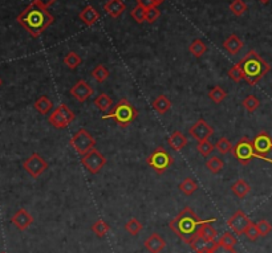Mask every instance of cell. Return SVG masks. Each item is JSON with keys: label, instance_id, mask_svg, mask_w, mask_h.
<instances>
[{"label": "cell", "instance_id": "1", "mask_svg": "<svg viewBox=\"0 0 272 253\" xmlns=\"http://www.w3.org/2000/svg\"><path fill=\"white\" fill-rule=\"evenodd\" d=\"M55 17L48 12V9L31 3L18 16V23L30 33L31 37L37 39L44 31L51 26Z\"/></svg>", "mask_w": 272, "mask_h": 253}, {"label": "cell", "instance_id": "2", "mask_svg": "<svg viewBox=\"0 0 272 253\" xmlns=\"http://www.w3.org/2000/svg\"><path fill=\"white\" fill-rule=\"evenodd\" d=\"M207 220H202L190 207H185L183 210L179 211V214L174 218L169 225L171 231L177 235L182 241L186 244H190L193 239L197 236L199 227Z\"/></svg>", "mask_w": 272, "mask_h": 253}, {"label": "cell", "instance_id": "3", "mask_svg": "<svg viewBox=\"0 0 272 253\" xmlns=\"http://www.w3.org/2000/svg\"><path fill=\"white\" fill-rule=\"evenodd\" d=\"M242 69L244 80L248 85L254 86L270 72V65L256 51H250L238 63Z\"/></svg>", "mask_w": 272, "mask_h": 253}, {"label": "cell", "instance_id": "4", "mask_svg": "<svg viewBox=\"0 0 272 253\" xmlns=\"http://www.w3.org/2000/svg\"><path fill=\"white\" fill-rule=\"evenodd\" d=\"M137 117H138L137 109L128 99L122 98L116 103V106H113L108 114H104L102 120H113L121 127H128Z\"/></svg>", "mask_w": 272, "mask_h": 253}, {"label": "cell", "instance_id": "5", "mask_svg": "<svg viewBox=\"0 0 272 253\" xmlns=\"http://www.w3.org/2000/svg\"><path fill=\"white\" fill-rule=\"evenodd\" d=\"M231 153H233L234 158L243 166H247L254 158L260 159L259 155L255 151L254 143L248 137H243L242 139H239L233 146Z\"/></svg>", "mask_w": 272, "mask_h": 253}, {"label": "cell", "instance_id": "6", "mask_svg": "<svg viewBox=\"0 0 272 253\" xmlns=\"http://www.w3.org/2000/svg\"><path fill=\"white\" fill-rule=\"evenodd\" d=\"M147 166H150L157 174H164L174 163V158L165 150L164 147H157L146 158Z\"/></svg>", "mask_w": 272, "mask_h": 253}, {"label": "cell", "instance_id": "7", "mask_svg": "<svg viewBox=\"0 0 272 253\" xmlns=\"http://www.w3.org/2000/svg\"><path fill=\"white\" fill-rule=\"evenodd\" d=\"M74 118H76V114L65 103H61L53 110L52 114L48 117V122L52 125L55 129H65L68 125L73 122Z\"/></svg>", "mask_w": 272, "mask_h": 253}, {"label": "cell", "instance_id": "8", "mask_svg": "<svg viewBox=\"0 0 272 253\" xmlns=\"http://www.w3.org/2000/svg\"><path fill=\"white\" fill-rule=\"evenodd\" d=\"M70 146L77 151L80 155L88 154L89 151L93 150L96 146V139L92 137L89 131L85 129H80L73 137L70 138Z\"/></svg>", "mask_w": 272, "mask_h": 253}, {"label": "cell", "instance_id": "9", "mask_svg": "<svg viewBox=\"0 0 272 253\" xmlns=\"http://www.w3.org/2000/svg\"><path fill=\"white\" fill-rule=\"evenodd\" d=\"M23 168L26 170L28 175L37 179L48 170V163L41 155L34 153L23 162Z\"/></svg>", "mask_w": 272, "mask_h": 253}, {"label": "cell", "instance_id": "10", "mask_svg": "<svg viewBox=\"0 0 272 253\" xmlns=\"http://www.w3.org/2000/svg\"><path fill=\"white\" fill-rule=\"evenodd\" d=\"M81 163L91 174L96 175V174H99V172L105 167V164H106V158H105V155L101 154L97 149H93V150L89 151L88 154L82 155Z\"/></svg>", "mask_w": 272, "mask_h": 253}, {"label": "cell", "instance_id": "11", "mask_svg": "<svg viewBox=\"0 0 272 253\" xmlns=\"http://www.w3.org/2000/svg\"><path fill=\"white\" fill-rule=\"evenodd\" d=\"M254 147L256 154L259 155V158L262 160H266V162H270L272 163L271 159L267 158V154L272 150V138L268 135L266 131H260L256 137L254 138Z\"/></svg>", "mask_w": 272, "mask_h": 253}, {"label": "cell", "instance_id": "12", "mask_svg": "<svg viewBox=\"0 0 272 253\" xmlns=\"http://www.w3.org/2000/svg\"><path fill=\"white\" fill-rule=\"evenodd\" d=\"M252 223L250 220V218L247 216L242 210H238L235 214L227 220V225L231 231L238 235V236H240V235H244V232L248 227H250V224Z\"/></svg>", "mask_w": 272, "mask_h": 253}, {"label": "cell", "instance_id": "13", "mask_svg": "<svg viewBox=\"0 0 272 253\" xmlns=\"http://www.w3.org/2000/svg\"><path fill=\"white\" fill-rule=\"evenodd\" d=\"M189 133L193 138H194L197 142H203L208 141V138H211V135L214 134V129L211 126L203 120V118H199L197 122H195L193 126L189 130Z\"/></svg>", "mask_w": 272, "mask_h": 253}, {"label": "cell", "instance_id": "14", "mask_svg": "<svg viewBox=\"0 0 272 253\" xmlns=\"http://www.w3.org/2000/svg\"><path fill=\"white\" fill-rule=\"evenodd\" d=\"M70 95H73L74 98L77 99L78 102H85L91 98V95H93V89L92 86L84 80H78L72 88H70Z\"/></svg>", "mask_w": 272, "mask_h": 253}, {"label": "cell", "instance_id": "15", "mask_svg": "<svg viewBox=\"0 0 272 253\" xmlns=\"http://www.w3.org/2000/svg\"><path fill=\"white\" fill-rule=\"evenodd\" d=\"M11 223L18 228L19 231H26L27 228L34 223V218L31 216L28 211L24 210V208H20V210H18L13 214V216L11 218Z\"/></svg>", "mask_w": 272, "mask_h": 253}, {"label": "cell", "instance_id": "16", "mask_svg": "<svg viewBox=\"0 0 272 253\" xmlns=\"http://www.w3.org/2000/svg\"><path fill=\"white\" fill-rule=\"evenodd\" d=\"M166 247V241L158 235V233H151L145 241V248L150 253H160L162 252Z\"/></svg>", "mask_w": 272, "mask_h": 253}, {"label": "cell", "instance_id": "17", "mask_svg": "<svg viewBox=\"0 0 272 253\" xmlns=\"http://www.w3.org/2000/svg\"><path fill=\"white\" fill-rule=\"evenodd\" d=\"M78 19L81 20L85 26L91 27L93 24L99 22L100 19V13L97 12V9L95 7H92V5H87L85 8L82 9L81 12L78 13Z\"/></svg>", "mask_w": 272, "mask_h": 253}, {"label": "cell", "instance_id": "18", "mask_svg": "<svg viewBox=\"0 0 272 253\" xmlns=\"http://www.w3.org/2000/svg\"><path fill=\"white\" fill-rule=\"evenodd\" d=\"M104 9L106 11L109 16L120 17L126 9V5L124 4L122 0H108V3L104 5Z\"/></svg>", "mask_w": 272, "mask_h": 253}, {"label": "cell", "instance_id": "19", "mask_svg": "<svg viewBox=\"0 0 272 253\" xmlns=\"http://www.w3.org/2000/svg\"><path fill=\"white\" fill-rule=\"evenodd\" d=\"M215 219L210 220L208 219L206 223H203L201 227H199L198 232H197V236L202 237V239H204V240H208V241H215L216 236H218V232H216V229L214 227H212L211 221H214Z\"/></svg>", "mask_w": 272, "mask_h": 253}, {"label": "cell", "instance_id": "20", "mask_svg": "<svg viewBox=\"0 0 272 253\" xmlns=\"http://www.w3.org/2000/svg\"><path fill=\"white\" fill-rule=\"evenodd\" d=\"M243 45L244 44H243L242 40L238 37L237 34H230L229 37L225 40V43H223V48L231 55H237L238 52L242 49Z\"/></svg>", "mask_w": 272, "mask_h": 253}, {"label": "cell", "instance_id": "21", "mask_svg": "<svg viewBox=\"0 0 272 253\" xmlns=\"http://www.w3.org/2000/svg\"><path fill=\"white\" fill-rule=\"evenodd\" d=\"M215 245V241H208L204 240L202 237L195 236L193 239V241L190 243V247L194 249L197 253H202V252H211L212 247Z\"/></svg>", "mask_w": 272, "mask_h": 253}, {"label": "cell", "instance_id": "22", "mask_svg": "<svg viewBox=\"0 0 272 253\" xmlns=\"http://www.w3.org/2000/svg\"><path fill=\"white\" fill-rule=\"evenodd\" d=\"M231 191L239 199H244L251 192V186L247 183L246 180L238 179L235 183L231 185Z\"/></svg>", "mask_w": 272, "mask_h": 253}, {"label": "cell", "instance_id": "23", "mask_svg": "<svg viewBox=\"0 0 272 253\" xmlns=\"http://www.w3.org/2000/svg\"><path fill=\"white\" fill-rule=\"evenodd\" d=\"M168 143L169 146L171 147L173 150L179 151L187 145V138H186L181 131H174V133L169 137Z\"/></svg>", "mask_w": 272, "mask_h": 253}, {"label": "cell", "instance_id": "24", "mask_svg": "<svg viewBox=\"0 0 272 253\" xmlns=\"http://www.w3.org/2000/svg\"><path fill=\"white\" fill-rule=\"evenodd\" d=\"M171 107V102L166 98V95H158L154 101H153V109L156 110L158 114H166Z\"/></svg>", "mask_w": 272, "mask_h": 253}, {"label": "cell", "instance_id": "25", "mask_svg": "<svg viewBox=\"0 0 272 253\" xmlns=\"http://www.w3.org/2000/svg\"><path fill=\"white\" fill-rule=\"evenodd\" d=\"M53 103L51 99L48 98L47 95H41L35 103H34V107H35L36 110L41 114V116H45L48 113L52 110Z\"/></svg>", "mask_w": 272, "mask_h": 253}, {"label": "cell", "instance_id": "26", "mask_svg": "<svg viewBox=\"0 0 272 253\" xmlns=\"http://www.w3.org/2000/svg\"><path fill=\"white\" fill-rule=\"evenodd\" d=\"M95 105L97 106V109H99L100 112L106 113L109 109L113 106V101L106 93H101V95L95 99Z\"/></svg>", "mask_w": 272, "mask_h": 253}, {"label": "cell", "instance_id": "27", "mask_svg": "<svg viewBox=\"0 0 272 253\" xmlns=\"http://www.w3.org/2000/svg\"><path fill=\"white\" fill-rule=\"evenodd\" d=\"M206 167H207V170L211 174H219L223 170V167H225V163H223V160L218 155H212L211 158L207 159Z\"/></svg>", "mask_w": 272, "mask_h": 253}, {"label": "cell", "instance_id": "28", "mask_svg": "<svg viewBox=\"0 0 272 253\" xmlns=\"http://www.w3.org/2000/svg\"><path fill=\"white\" fill-rule=\"evenodd\" d=\"M179 190H181L182 193L186 195V196H191L198 190V185H197V182L194 179L186 178L185 180H182V183L179 185Z\"/></svg>", "mask_w": 272, "mask_h": 253}, {"label": "cell", "instance_id": "29", "mask_svg": "<svg viewBox=\"0 0 272 253\" xmlns=\"http://www.w3.org/2000/svg\"><path fill=\"white\" fill-rule=\"evenodd\" d=\"M189 51H190V53L194 57H201V56H203L206 52H207V45L203 43L202 40L195 39L194 41L190 44Z\"/></svg>", "mask_w": 272, "mask_h": 253}, {"label": "cell", "instance_id": "30", "mask_svg": "<svg viewBox=\"0 0 272 253\" xmlns=\"http://www.w3.org/2000/svg\"><path fill=\"white\" fill-rule=\"evenodd\" d=\"M110 76V72H109L108 69L105 68L104 65H97L93 70H92V77L95 78L96 81L100 82V84H102L109 78Z\"/></svg>", "mask_w": 272, "mask_h": 253}, {"label": "cell", "instance_id": "31", "mask_svg": "<svg viewBox=\"0 0 272 253\" xmlns=\"http://www.w3.org/2000/svg\"><path fill=\"white\" fill-rule=\"evenodd\" d=\"M208 98L211 99L212 102L220 103L223 102L227 98V92L225 89H222L220 86H214L210 92H208Z\"/></svg>", "mask_w": 272, "mask_h": 253}, {"label": "cell", "instance_id": "32", "mask_svg": "<svg viewBox=\"0 0 272 253\" xmlns=\"http://www.w3.org/2000/svg\"><path fill=\"white\" fill-rule=\"evenodd\" d=\"M110 231V227H109L108 223H105L104 220H97L93 225H92V232L95 233L97 237H105L108 235V232Z\"/></svg>", "mask_w": 272, "mask_h": 253}, {"label": "cell", "instance_id": "33", "mask_svg": "<svg viewBox=\"0 0 272 253\" xmlns=\"http://www.w3.org/2000/svg\"><path fill=\"white\" fill-rule=\"evenodd\" d=\"M82 63V59L78 56L76 52H69L67 56L64 57V64L68 66L69 69L74 70V69H77Z\"/></svg>", "mask_w": 272, "mask_h": 253}, {"label": "cell", "instance_id": "34", "mask_svg": "<svg viewBox=\"0 0 272 253\" xmlns=\"http://www.w3.org/2000/svg\"><path fill=\"white\" fill-rule=\"evenodd\" d=\"M143 229V225L142 223L139 221L138 219H130L128 223L125 224V231L128 232V233H130L132 236H136V235H138V233H141V231Z\"/></svg>", "mask_w": 272, "mask_h": 253}, {"label": "cell", "instance_id": "35", "mask_svg": "<svg viewBox=\"0 0 272 253\" xmlns=\"http://www.w3.org/2000/svg\"><path fill=\"white\" fill-rule=\"evenodd\" d=\"M247 9H248V7L243 0H234L233 3L230 4V11L235 16H242L246 13Z\"/></svg>", "mask_w": 272, "mask_h": 253}, {"label": "cell", "instance_id": "36", "mask_svg": "<svg viewBox=\"0 0 272 253\" xmlns=\"http://www.w3.org/2000/svg\"><path fill=\"white\" fill-rule=\"evenodd\" d=\"M243 106L246 107V110L248 113H254L256 112L258 109H259L260 106V101L255 95H247L246 98L243 99Z\"/></svg>", "mask_w": 272, "mask_h": 253}, {"label": "cell", "instance_id": "37", "mask_svg": "<svg viewBox=\"0 0 272 253\" xmlns=\"http://www.w3.org/2000/svg\"><path fill=\"white\" fill-rule=\"evenodd\" d=\"M215 149L218 150L219 154L225 155L229 154L230 151L233 150V145H231V142H230L227 138H220L215 143Z\"/></svg>", "mask_w": 272, "mask_h": 253}, {"label": "cell", "instance_id": "38", "mask_svg": "<svg viewBox=\"0 0 272 253\" xmlns=\"http://www.w3.org/2000/svg\"><path fill=\"white\" fill-rule=\"evenodd\" d=\"M197 150L201 155L203 157H208V155L211 154L212 151L215 150V145H212L210 141H203V142H198V145H197Z\"/></svg>", "mask_w": 272, "mask_h": 253}, {"label": "cell", "instance_id": "39", "mask_svg": "<svg viewBox=\"0 0 272 253\" xmlns=\"http://www.w3.org/2000/svg\"><path fill=\"white\" fill-rule=\"evenodd\" d=\"M130 15H132V17H133L137 23L146 22V9L143 8V7H141V5L134 7L133 11L130 12Z\"/></svg>", "mask_w": 272, "mask_h": 253}, {"label": "cell", "instance_id": "40", "mask_svg": "<svg viewBox=\"0 0 272 253\" xmlns=\"http://www.w3.org/2000/svg\"><path fill=\"white\" fill-rule=\"evenodd\" d=\"M229 77L235 82H240L244 80V76H243V72H242V69H240V66H239V64L234 65L233 68L230 69Z\"/></svg>", "mask_w": 272, "mask_h": 253}, {"label": "cell", "instance_id": "41", "mask_svg": "<svg viewBox=\"0 0 272 253\" xmlns=\"http://www.w3.org/2000/svg\"><path fill=\"white\" fill-rule=\"evenodd\" d=\"M256 227H258V231H259V235L260 236H267V235H270L272 231V225L270 223H268L266 219H262L259 220L258 223H256Z\"/></svg>", "mask_w": 272, "mask_h": 253}, {"label": "cell", "instance_id": "42", "mask_svg": "<svg viewBox=\"0 0 272 253\" xmlns=\"http://www.w3.org/2000/svg\"><path fill=\"white\" fill-rule=\"evenodd\" d=\"M237 241H238L237 237L234 236L233 233H230V232H225V233L222 235V237H220L218 243H220V244L227 245V247H231V248H234V247H235V244H237Z\"/></svg>", "mask_w": 272, "mask_h": 253}, {"label": "cell", "instance_id": "43", "mask_svg": "<svg viewBox=\"0 0 272 253\" xmlns=\"http://www.w3.org/2000/svg\"><path fill=\"white\" fill-rule=\"evenodd\" d=\"M244 235H246L248 240L251 241L258 240V237H259L260 235H259V231H258V227H256V223H251L250 227L247 228L246 232H244Z\"/></svg>", "mask_w": 272, "mask_h": 253}, {"label": "cell", "instance_id": "44", "mask_svg": "<svg viewBox=\"0 0 272 253\" xmlns=\"http://www.w3.org/2000/svg\"><path fill=\"white\" fill-rule=\"evenodd\" d=\"M211 253H238L235 248L227 247V245L220 244V243H215V245L212 247Z\"/></svg>", "mask_w": 272, "mask_h": 253}, {"label": "cell", "instance_id": "45", "mask_svg": "<svg viewBox=\"0 0 272 253\" xmlns=\"http://www.w3.org/2000/svg\"><path fill=\"white\" fill-rule=\"evenodd\" d=\"M161 12L158 7H151V8L146 9V22L147 23H154L160 17Z\"/></svg>", "mask_w": 272, "mask_h": 253}, {"label": "cell", "instance_id": "46", "mask_svg": "<svg viewBox=\"0 0 272 253\" xmlns=\"http://www.w3.org/2000/svg\"><path fill=\"white\" fill-rule=\"evenodd\" d=\"M32 3H35V4L40 5V7H43V8L48 9L52 4L56 3V0H34Z\"/></svg>", "mask_w": 272, "mask_h": 253}, {"label": "cell", "instance_id": "47", "mask_svg": "<svg viewBox=\"0 0 272 253\" xmlns=\"http://www.w3.org/2000/svg\"><path fill=\"white\" fill-rule=\"evenodd\" d=\"M138 5L143 7L145 9H149L151 7H157L154 0H138Z\"/></svg>", "mask_w": 272, "mask_h": 253}, {"label": "cell", "instance_id": "48", "mask_svg": "<svg viewBox=\"0 0 272 253\" xmlns=\"http://www.w3.org/2000/svg\"><path fill=\"white\" fill-rule=\"evenodd\" d=\"M154 1H156V5H157V7H158V5L162 4V3H164L165 0H154Z\"/></svg>", "mask_w": 272, "mask_h": 253}, {"label": "cell", "instance_id": "49", "mask_svg": "<svg viewBox=\"0 0 272 253\" xmlns=\"http://www.w3.org/2000/svg\"><path fill=\"white\" fill-rule=\"evenodd\" d=\"M259 1L262 4H267V3H270V0H259Z\"/></svg>", "mask_w": 272, "mask_h": 253}, {"label": "cell", "instance_id": "50", "mask_svg": "<svg viewBox=\"0 0 272 253\" xmlns=\"http://www.w3.org/2000/svg\"><path fill=\"white\" fill-rule=\"evenodd\" d=\"M0 85H1V78H0Z\"/></svg>", "mask_w": 272, "mask_h": 253}, {"label": "cell", "instance_id": "51", "mask_svg": "<svg viewBox=\"0 0 272 253\" xmlns=\"http://www.w3.org/2000/svg\"><path fill=\"white\" fill-rule=\"evenodd\" d=\"M202 253H211V252H202Z\"/></svg>", "mask_w": 272, "mask_h": 253}, {"label": "cell", "instance_id": "52", "mask_svg": "<svg viewBox=\"0 0 272 253\" xmlns=\"http://www.w3.org/2000/svg\"><path fill=\"white\" fill-rule=\"evenodd\" d=\"M3 253H5V252H3Z\"/></svg>", "mask_w": 272, "mask_h": 253}]
</instances>
